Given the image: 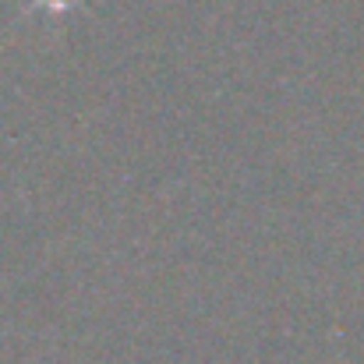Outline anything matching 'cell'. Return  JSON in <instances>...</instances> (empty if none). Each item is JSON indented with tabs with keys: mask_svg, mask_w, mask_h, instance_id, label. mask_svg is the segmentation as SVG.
Masks as SVG:
<instances>
[{
	"mask_svg": "<svg viewBox=\"0 0 364 364\" xmlns=\"http://www.w3.org/2000/svg\"><path fill=\"white\" fill-rule=\"evenodd\" d=\"M43 4H53V7H57V11H60V7H64V4H68V0H43Z\"/></svg>",
	"mask_w": 364,
	"mask_h": 364,
	"instance_id": "obj_1",
	"label": "cell"
}]
</instances>
